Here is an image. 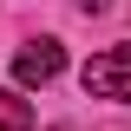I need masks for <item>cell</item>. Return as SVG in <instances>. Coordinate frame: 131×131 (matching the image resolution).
Returning <instances> with one entry per match:
<instances>
[{
	"mask_svg": "<svg viewBox=\"0 0 131 131\" xmlns=\"http://www.w3.org/2000/svg\"><path fill=\"white\" fill-rule=\"evenodd\" d=\"M85 92L92 98H118V105H131V46H112L98 52V59H85Z\"/></svg>",
	"mask_w": 131,
	"mask_h": 131,
	"instance_id": "1",
	"label": "cell"
},
{
	"mask_svg": "<svg viewBox=\"0 0 131 131\" xmlns=\"http://www.w3.org/2000/svg\"><path fill=\"white\" fill-rule=\"evenodd\" d=\"M0 131H33V105L13 92H0Z\"/></svg>",
	"mask_w": 131,
	"mask_h": 131,
	"instance_id": "3",
	"label": "cell"
},
{
	"mask_svg": "<svg viewBox=\"0 0 131 131\" xmlns=\"http://www.w3.org/2000/svg\"><path fill=\"white\" fill-rule=\"evenodd\" d=\"M59 72H66V46L59 39H33V46L13 52V79L20 85H52Z\"/></svg>",
	"mask_w": 131,
	"mask_h": 131,
	"instance_id": "2",
	"label": "cell"
},
{
	"mask_svg": "<svg viewBox=\"0 0 131 131\" xmlns=\"http://www.w3.org/2000/svg\"><path fill=\"white\" fill-rule=\"evenodd\" d=\"M79 7H85V13H105V7H112V0H79Z\"/></svg>",
	"mask_w": 131,
	"mask_h": 131,
	"instance_id": "4",
	"label": "cell"
}]
</instances>
